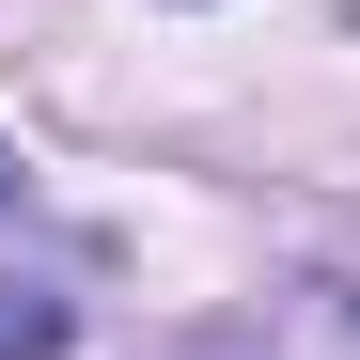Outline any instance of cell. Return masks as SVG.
I'll use <instances>...</instances> for the list:
<instances>
[{"label": "cell", "instance_id": "obj_1", "mask_svg": "<svg viewBox=\"0 0 360 360\" xmlns=\"http://www.w3.org/2000/svg\"><path fill=\"white\" fill-rule=\"evenodd\" d=\"M63 297H47V282H0V360H63Z\"/></svg>", "mask_w": 360, "mask_h": 360}, {"label": "cell", "instance_id": "obj_2", "mask_svg": "<svg viewBox=\"0 0 360 360\" xmlns=\"http://www.w3.org/2000/svg\"><path fill=\"white\" fill-rule=\"evenodd\" d=\"M16 188H32V172H16V141H0V219H16Z\"/></svg>", "mask_w": 360, "mask_h": 360}]
</instances>
